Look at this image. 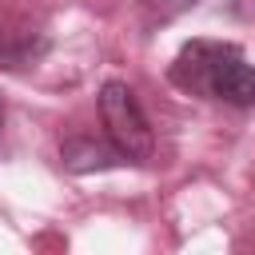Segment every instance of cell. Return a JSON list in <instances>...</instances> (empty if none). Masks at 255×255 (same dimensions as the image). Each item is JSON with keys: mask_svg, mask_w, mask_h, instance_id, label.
I'll list each match as a JSON object with an SVG mask.
<instances>
[{"mask_svg": "<svg viewBox=\"0 0 255 255\" xmlns=\"http://www.w3.org/2000/svg\"><path fill=\"white\" fill-rule=\"evenodd\" d=\"M0 48H4V36H0Z\"/></svg>", "mask_w": 255, "mask_h": 255, "instance_id": "5", "label": "cell"}, {"mask_svg": "<svg viewBox=\"0 0 255 255\" xmlns=\"http://www.w3.org/2000/svg\"><path fill=\"white\" fill-rule=\"evenodd\" d=\"M112 163H124V155L116 147H100L92 139L64 143V167H72V171H100V167H112Z\"/></svg>", "mask_w": 255, "mask_h": 255, "instance_id": "3", "label": "cell"}, {"mask_svg": "<svg viewBox=\"0 0 255 255\" xmlns=\"http://www.w3.org/2000/svg\"><path fill=\"white\" fill-rule=\"evenodd\" d=\"M171 80L187 92H203V96L223 100L231 108H251L255 104V68L243 60V52L235 44L191 40L175 56Z\"/></svg>", "mask_w": 255, "mask_h": 255, "instance_id": "1", "label": "cell"}, {"mask_svg": "<svg viewBox=\"0 0 255 255\" xmlns=\"http://www.w3.org/2000/svg\"><path fill=\"white\" fill-rule=\"evenodd\" d=\"M100 116H104V128H108V139L112 147L124 155V159H151L155 151V135H151V124L135 100V92L124 84V80H108L100 88Z\"/></svg>", "mask_w": 255, "mask_h": 255, "instance_id": "2", "label": "cell"}, {"mask_svg": "<svg viewBox=\"0 0 255 255\" xmlns=\"http://www.w3.org/2000/svg\"><path fill=\"white\" fill-rule=\"evenodd\" d=\"M0 128H4V104H0Z\"/></svg>", "mask_w": 255, "mask_h": 255, "instance_id": "4", "label": "cell"}]
</instances>
